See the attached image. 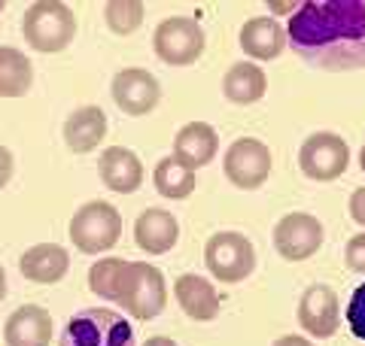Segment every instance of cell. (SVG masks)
I'll return each instance as SVG.
<instances>
[{
	"instance_id": "3",
	"label": "cell",
	"mask_w": 365,
	"mask_h": 346,
	"mask_svg": "<svg viewBox=\"0 0 365 346\" xmlns=\"http://www.w3.org/2000/svg\"><path fill=\"white\" fill-rule=\"evenodd\" d=\"M116 301L122 304L125 313H128L131 319H137V322H150L155 316H162L165 307H168L165 273L158 271L155 264L128 261Z\"/></svg>"
},
{
	"instance_id": "12",
	"label": "cell",
	"mask_w": 365,
	"mask_h": 346,
	"mask_svg": "<svg viewBox=\"0 0 365 346\" xmlns=\"http://www.w3.org/2000/svg\"><path fill=\"white\" fill-rule=\"evenodd\" d=\"M113 100L125 115H150L162 100L158 79L143 67H125L113 76Z\"/></svg>"
},
{
	"instance_id": "24",
	"label": "cell",
	"mask_w": 365,
	"mask_h": 346,
	"mask_svg": "<svg viewBox=\"0 0 365 346\" xmlns=\"http://www.w3.org/2000/svg\"><path fill=\"white\" fill-rule=\"evenodd\" d=\"M125 268H128V261L125 258H116V256L98 258L95 264H91V271H88V288L98 298H104V301H116L119 288H122Z\"/></svg>"
},
{
	"instance_id": "15",
	"label": "cell",
	"mask_w": 365,
	"mask_h": 346,
	"mask_svg": "<svg viewBox=\"0 0 365 346\" xmlns=\"http://www.w3.org/2000/svg\"><path fill=\"white\" fill-rule=\"evenodd\" d=\"M19 271L25 280L37 285H55L71 271V252L58 243H34L31 249L21 252Z\"/></svg>"
},
{
	"instance_id": "27",
	"label": "cell",
	"mask_w": 365,
	"mask_h": 346,
	"mask_svg": "<svg viewBox=\"0 0 365 346\" xmlns=\"http://www.w3.org/2000/svg\"><path fill=\"white\" fill-rule=\"evenodd\" d=\"M344 264L353 273H365V231L353 234L344 246Z\"/></svg>"
},
{
	"instance_id": "6",
	"label": "cell",
	"mask_w": 365,
	"mask_h": 346,
	"mask_svg": "<svg viewBox=\"0 0 365 346\" xmlns=\"http://www.w3.org/2000/svg\"><path fill=\"white\" fill-rule=\"evenodd\" d=\"M204 264L213 280L225 285L244 283L256 271V246L241 231H216L204 246Z\"/></svg>"
},
{
	"instance_id": "19",
	"label": "cell",
	"mask_w": 365,
	"mask_h": 346,
	"mask_svg": "<svg viewBox=\"0 0 365 346\" xmlns=\"http://www.w3.org/2000/svg\"><path fill=\"white\" fill-rule=\"evenodd\" d=\"M174 298L180 310L186 313L189 319L195 322H213L220 316V295L210 280L204 276H195V273H182L174 280Z\"/></svg>"
},
{
	"instance_id": "16",
	"label": "cell",
	"mask_w": 365,
	"mask_h": 346,
	"mask_svg": "<svg viewBox=\"0 0 365 346\" xmlns=\"http://www.w3.org/2000/svg\"><path fill=\"white\" fill-rule=\"evenodd\" d=\"M220 152V134L207 122H189L182 125L174 137V158L189 170L207 167Z\"/></svg>"
},
{
	"instance_id": "4",
	"label": "cell",
	"mask_w": 365,
	"mask_h": 346,
	"mask_svg": "<svg viewBox=\"0 0 365 346\" xmlns=\"http://www.w3.org/2000/svg\"><path fill=\"white\" fill-rule=\"evenodd\" d=\"M71 243L86 256L110 252L122 237V213L107 201H88L71 219Z\"/></svg>"
},
{
	"instance_id": "13",
	"label": "cell",
	"mask_w": 365,
	"mask_h": 346,
	"mask_svg": "<svg viewBox=\"0 0 365 346\" xmlns=\"http://www.w3.org/2000/svg\"><path fill=\"white\" fill-rule=\"evenodd\" d=\"M98 173L104 186L116 194H134L143 186V164L128 146H107L98 158Z\"/></svg>"
},
{
	"instance_id": "10",
	"label": "cell",
	"mask_w": 365,
	"mask_h": 346,
	"mask_svg": "<svg viewBox=\"0 0 365 346\" xmlns=\"http://www.w3.org/2000/svg\"><path fill=\"white\" fill-rule=\"evenodd\" d=\"M323 222L311 213H287L274 225V249L283 261H307L323 246Z\"/></svg>"
},
{
	"instance_id": "21",
	"label": "cell",
	"mask_w": 365,
	"mask_h": 346,
	"mask_svg": "<svg viewBox=\"0 0 365 346\" xmlns=\"http://www.w3.org/2000/svg\"><path fill=\"white\" fill-rule=\"evenodd\" d=\"M265 91H268V79L256 61H237L228 67L222 76V95H225V100L237 103V107L259 103L265 98Z\"/></svg>"
},
{
	"instance_id": "30",
	"label": "cell",
	"mask_w": 365,
	"mask_h": 346,
	"mask_svg": "<svg viewBox=\"0 0 365 346\" xmlns=\"http://www.w3.org/2000/svg\"><path fill=\"white\" fill-rule=\"evenodd\" d=\"M274 346H317L311 337H302V334H283V337L274 340Z\"/></svg>"
},
{
	"instance_id": "20",
	"label": "cell",
	"mask_w": 365,
	"mask_h": 346,
	"mask_svg": "<svg viewBox=\"0 0 365 346\" xmlns=\"http://www.w3.org/2000/svg\"><path fill=\"white\" fill-rule=\"evenodd\" d=\"M237 40H241V49L247 58L274 61V58H280L283 46H287V31L280 28V21H274L268 16H256V19L244 21Z\"/></svg>"
},
{
	"instance_id": "9",
	"label": "cell",
	"mask_w": 365,
	"mask_h": 346,
	"mask_svg": "<svg viewBox=\"0 0 365 346\" xmlns=\"http://www.w3.org/2000/svg\"><path fill=\"white\" fill-rule=\"evenodd\" d=\"M350 164V146L341 134L317 131L299 149V167L307 179L314 182H332Z\"/></svg>"
},
{
	"instance_id": "7",
	"label": "cell",
	"mask_w": 365,
	"mask_h": 346,
	"mask_svg": "<svg viewBox=\"0 0 365 346\" xmlns=\"http://www.w3.org/2000/svg\"><path fill=\"white\" fill-rule=\"evenodd\" d=\"M204 28L189 16H170L153 33V49L155 58L170 67H189L204 55Z\"/></svg>"
},
{
	"instance_id": "28",
	"label": "cell",
	"mask_w": 365,
	"mask_h": 346,
	"mask_svg": "<svg viewBox=\"0 0 365 346\" xmlns=\"http://www.w3.org/2000/svg\"><path fill=\"white\" fill-rule=\"evenodd\" d=\"M347 210H350V219H353V222H356V225H365V186H359L356 192L350 194Z\"/></svg>"
},
{
	"instance_id": "18",
	"label": "cell",
	"mask_w": 365,
	"mask_h": 346,
	"mask_svg": "<svg viewBox=\"0 0 365 346\" xmlns=\"http://www.w3.org/2000/svg\"><path fill=\"white\" fill-rule=\"evenodd\" d=\"M134 240L137 246L150 256H162V252H170L180 240V222L162 206H150L137 216L134 222Z\"/></svg>"
},
{
	"instance_id": "32",
	"label": "cell",
	"mask_w": 365,
	"mask_h": 346,
	"mask_svg": "<svg viewBox=\"0 0 365 346\" xmlns=\"http://www.w3.org/2000/svg\"><path fill=\"white\" fill-rule=\"evenodd\" d=\"M6 298V271H4V264H0V301Z\"/></svg>"
},
{
	"instance_id": "23",
	"label": "cell",
	"mask_w": 365,
	"mask_h": 346,
	"mask_svg": "<svg viewBox=\"0 0 365 346\" xmlns=\"http://www.w3.org/2000/svg\"><path fill=\"white\" fill-rule=\"evenodd\" d=\"M153 182H155V192L168 201H186L192 192H195V170H189L186 164L170 155L162 158L153 170Z\"/></svg>"
},
{
	"instance_id": "29",
	"label": "cell",
	"mask_w": 365,
	"mask_h": 346,
	"mask_svg": "<svg viewBox=\"0 0 365 346\" xmlns=\"http://www.w3.org/2000/svg\"><path fill=\"white\" fill-rule=\"evenodd\" d=\"M13 170H16V158L13 152L0 143V192H4L9 186V179H13Z\"/></svg>"
},
{
	"instance_id": "14",
	"label": "cell",
	"mask_w": 365,
	"mask_h": 346,
	"mask_svg": "<svg viewBox=\"0 0 365 346\" xmlns=\"http://www.w3.org/2000/svg\"><path fill=\"white\" fill-rule=\"evenodd\" d=\"M6 346H49L52 340V316L40 304H21L4 322Z\"/></svg>"
},
{
	"instance_id": "2",
	"label": "cell",
	"mask_w": 365,
	"mask_h": 346,
	"mask_svg": "<svg viewBox=\"0 0 365 346\" xmlns=\"http://www.w3.org/2000/svg\"><path fill=\"white\" fill-rule=\"evenodd\" d=\"M21 33H25V43L34 52L58 55L76 37V16L61 0H37L25 9Z\"/></svg>"
},
{
	"instance_id": "26",
	"label": "cell",
	"mask_w": 365,
	"mask_h": 346,
	"mask_svg": "<svg viewBox=\"0 0 365 346\" xmlns=\"http://www.w3.org/2000/svg\"><path fill=\"white\" fill-rule=\"evenodd\" d=\"M347 325H350V331L356 334L359 340H365V283L356 285V292L350 295V304H347Z\"/></svg>"
},
{
	"instance_id": "8",
	"label": "cell",
	"mask_w": 365,
	"mask_h": 346,
	"mask_svg": "<svg viewBox=\"0 0 365 346\" xmlns=\"http://www.w3.org/2000/svg\"><path fill=\"white\" fill-rule=\"evenodd\" d=\"M222 173L235 189L256 192L271 173V149L256 137H237L222 155Z\"/></svg>"
},
{
	"instance_id": "31",
	"label": "cell",
	"mask_w": 365,
	"mask_h": 346,
	"mask_svg": "<svg viewBox=\"0 0 365 346\" xmlns=\"http://www.w3.org/2000/svg\"><path fill=\"white\" fill-rule=\"evenodd\" d=\"M143 346H177V343L170 340V337H162V334H155V337H150V340H146Z\"/></svg>"
},
{
	"instance_id": "33",
	"label": "cell",
	"mask_w": 365,
	"mask_h": 346,
	"mask_svg": "<svg viewBox=\"0 0 365 346\" xmlns=\"http://www.w3.org/2000/svg\"><path fill=\"white\" fill-rule=\"evenodd\" d=\"M359 167H362V173H365V146H362V152H359Z\"/></svg>"
},
{
	"instance_id": "1",
	"label": "cell",
	"mask_w": 365,
	"mask_h": 346,
	"mask_svg": "<svg viewBox=\"0 0 365 346\" xmlns=\"http://www.w3.org/2000/svg\"><path fill=\"white\" fill-rule=\"evenodd\" d=\"M287 40L311 67L359 70L365 67L362 0H307L295 6Z\"/></svg>"
},
{
	"instance_id": "11",
	"label": "cell",
	"mask_w": 365,
	"mask_h": 346,
	"mask_svg": "<svg viewBox=\"0 0 365 346\" xmlns=\"http://www.w3.org/2000/svg\"><path fill=\"white\" fill-rule=\"evenodd\" d=\"M299 325L304 328L307 337H317V340L332 337L341 328V307L332 285L314 283L304 288L299 301Z\"/></svg>"
},
{
	"instance_id": "25",
	"label": "cell",
	"mask_w": 365,
	"mask_h": 346,
	"mask_svg": "<svg viewBox=\"0 0 365 346\" xmlns=\"http://www.w3.org/2000/svg\"><path fill=\"white\" fill-rule=\"evenodd\" d=\"M143 16H146V6L140 0H110L104 6V19H107V28L119 37H131V33L143 25Z\"/></svg>"
},
{
	"instance_id": "17",
	"label": "cell",
	"mask_w": 365,
	"mask_h": 346,
	"mask_svg": "<svg viewBox=\"0 0 365 346\" xmlns=\"http://www.w3.org/2000/svg\"><path fill=\"white\" fill-rule=\"evenodd\" d=\"M107 137V112L101 107H76L64 119V143L73 155H88Z\"/></svg>"
},
{
	"instance_id": "34",
	"label": "cell",
	"mask_w": 365,
	"mask_h": 346,
	"mask_svg": "<svg viewBox=\"0 0 365 346\" xmlns=\"http://www.w3.org/2000/svg\"><path fill=\"white\" fill-rule=\"evenodd\" d=\"M0 9H4V0H0Z\"/></svg>"
},
{
	"instance_id": "5",
	"label": "cell",
	"mask_w": 365,
	"mask_h": 346,
	"mask_svg": "<svg viewBox=\"0 0 365 346\" xmlns=\"http://www.w3.org/2000/svg\"><path fill=\"white\" fill-rule=\"evenodd\" d=\"M61 346H134V328L116 310L88 307L67 322Z\"/></svg>"
},
{
	"instance_id": "22",
	"label": "cell",
	"mask_w": 365,
	"mask_h": 346,
	"mask_svg": "<svg viewBox=\"0 0 365 346\" xmlns=\"http://www.w3.org/2000/svg\"><path fill=\"white\" fill-rule=\"evenodd\" d=\"M34 85L31 58L16 46H0V98H25Z\"/></svg>"
}]
</instances>
